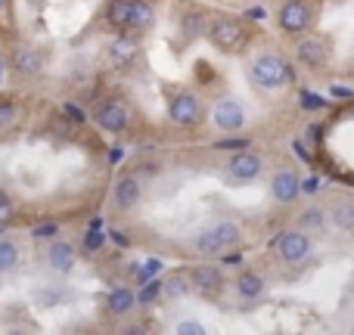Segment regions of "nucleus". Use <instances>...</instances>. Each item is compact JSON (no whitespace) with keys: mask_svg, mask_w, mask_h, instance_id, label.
Listing matches in <instances>:
<instances>
[{"mask_svg":"<svg viewBox=\"0 0 354 335\" xmlns=\"http://www.w3.org/2000/svg\"><path fill=\"white\" fill-rule=\"evenodd\" d=\"M19 267V245L10 239H0V274H10Z\"/></svg>","mask_w":354,"mask_h":335,"instance_id":"nucleus-26","label":"nucleus"},{"mask_svg":"<svg viewBox=\"0 0 354 335\" xmlns=\"http://www.w3.org/2000/svg\"><path fill=\"white\" fill-rule=\"evenodd\" d=\"M326 218L342 233H354V199L351 195H336L330 202V208H326Z\"/></svg>","mask_w":354,"mask_h":335,"instance_id":"nucleus-19","label":"nucleus"},{"mask_svg":"<svg viewBox=\"0 0 354 335\" xmlns=\"http://www.w3.org/2000/svg\"><path fill=\"white\" fill-rule=\"evenodd\" d=\"M348 78H351V81H354V59H351V62H348Z\"/></svg>","mask_w":354,"mask_h":335,"instance_id":"nucleus-36","label":"nucleus"},{"mask_svg":"<svg viewBox=\"0 0 354 335\" xmlns=\"http://www.w3.org/2000/svg\"><path fill=\"white\" fill-rule=\"evenodd\" d=\"M174 332L177 335H205V326L196 323V320H183V323L174 326Z\"/></svg>","mask_w":354,"mask_h":335,"instance_id":"nucleus-29","label":"nucleus"},{"mask_svg":"<svg viewBox=\"0 0 354 335\" xmlns=\"http://www.w3.org/2000/svg\"><path fill=\"white\" fill-rule=\"evenodd\" d=\"M208 44L224 56H245L255 44V28L245 22L243 16L233 12H214L208 19V31H205Z\"/></svg>","mask_w":354,"mask_h":335,"instance_id":"nucleus-2","label":"nucleus"},{"mask_svg":"<svg viewBox=\"0 0 354 335\" xmlns=\"http://www.w3.org/2000/svg\"><path fill=\"white\" fill-rule=\"evenodd\" d=\"M268 249L280 264H301L314 255V236L292 224V227H286V230L274 233Z\"/></svg>","mask_w":354,"mask_h":335,"instance_id":"nucleus-6","label":"nucleus"},{"mask_svg":"<svg viewBox=\"0 0 354 335\" xmlns=\"http://www.w3.org/2000/svg\"><path fill=\"white\" fill-rule=\"evenodd\" d=\"M336 3H345V0H336Z\"/></svg>","mask_w":354,"mask_h":335,"instance_id":"nucleus-37","label":"nucleus"},{"mask_svg":"<svg viewBox=\"0 0 354 335\" xmlns=\"http://www.w3.org/2000/svg\"><path fill=\"white\" fill-rule=\"evenodd\" d=\"M324 16V0H280L277 6V28L289 37L314 31Z\"/></svg>","mask_w":354,"mask_h":335,"instance_id":"nucleus-4","label":"nucleus"},{"mask_svg":"<svg viewBox=\"0 0 354 335\" xmlns=\"http://www.w3.org/2000/svg\"><path fill=\"white\" fill-rule=\"evenodd\" d=\"M239 245H243V227H239L236 220H227V218L202 227L193 239V251L199 258H208V261H212V258L230 255V251L239 249Z\"/></svg>","mask_w":354,"mask_h":335,"instance_id":"nucleus-3","label":"nucleus"},{"mask_svg":"<svg viewBox=\"0 0 354 335\" xmlns=\"http://www.w3.org/2000/svg\"><path fill=\"white\" fill-rule=\"evenodd\" d=\"M93 122L106 131V134H124L131 128V106L124 99H103L93 112Z\"/></svg>","mask_w":354,"mask_h":335,"instance_id":"nucleus-10","label":"nucleus"},{"mask_svg":"<svg viewBox=\"0 0 354 335\" xmlns=\"http://www.w3.org/2000/svg\"><path fill=\"white\" fill-rule=\"evenodd\" d=\"M103 242H106L103 233H100L97 227H91V230H87V236H84V251H87V255H93V251L103 249Z\"/></svg>","mask_w":354,"mask_h":335,"instance_id":"nucleus-28","label":"nucleus"},{"mask_svg":"<svg viewBox=\"0 0 354 335\" xmlns=\"http://www.w3.org/2000/svg\"><path fill=\"white\" fill-rule=\"evenodd\" d=\"M44 62H47V56H44L41 47H35V44H22V47H16L10 53V68L16 78H37V75L44 72Z\"/></svg>","mask_w":354,"mask_h":335,"instance_id":"nucleus-13","label":"nucleus"},{"mask_svg":"<svg viewBox=\"0 0 354 335\" xmlns=\"http://www.w3.org/2000/svg\"><path fill=\"white\" fill-rule=\"evenodd\" d=\"M75 261H78V249L66 239H53L47 245V264L56 270V274H72Z\"/></svg>","mask_w":354,"mask_h":335,"instance_id":"nucleus-18","label":"nucleus"},{"mask_svg":"<svg viewBox=\"0 0 354 335\" xmlns=\"http://www.w3.org/2000/svg\"><path fill=\"white\" fill-rule=\"evenodd\" d=\"M264 171H268V159L249 146H239L224 165V174L230 183H255L264 177Z\"/></svg>","mask_w":354,"mask_h":335,"instance_id":"nucleus-8","label":"nucleus"},{"mask_svg":"<svg viewBox=\"0 0 354 335\" xmlns=\"http://www.w3.org/2000/svg\"><path fill=\"white\" fill-rule=\"evenodd\" d=\"M31 233H35L37 239H44V236H56V224H41V227H35Z\"/></svg>","mask_w":354,"mask_h":335,"instance_id":"nucleus-31","label":"nucleus"},{"mask_svg":"<svg viewBox=\"0 0 354 335\" xmlns=\"http://www.w3.org/2000/svg\"><path fill=\"white\" fill-rule=\"evenodd\" d=\"M208 12L199 10V6H187L180 12V31H183V41H196V37H205L208 31Z\"/></svg>","mask_w":354,"mask_h":335,"instance_id":"nucleus-21","label":"nucleus"},{"mask_svg":"<svg viewBox=\"0 0 354 335\" xmlns=\"http://www.w3.org/2000/svg\"><path fill=\"white\" fill-rule=\"evenodd\" d=\"M189 286L202 298L218 301L224 295V274H221V267H212V264H196V267H189Z\"/></svg>","mask_w":354,"mask_h":335,"instance_id":"nucleus-12","label":"nucleus"},{"mask_svg":"<svg viewBox=\"0 0 354 335\" xmlns=\"http://www.w3.org/2000/svg\"><path fill=\"white\" fill-rule=\"evenodd\" d=\"M19 118H22L19 106L12 103V99H0V137L10 134V131L19 124Z\"/></svg>","mask_w":354,"mask_h":335,"instance_id":"nucleus-25","label":"nucleus"},{"mask_svg":"<svg viewBox=\"0 0 354 335\" xmlns=\"http://www.w3.org/2000/svg\"><path fill=\"white\" fill-rule=\"evenodd\" d=\"M143 202V180L137 174H118L115 186H112V205L118 211H134Z\"/></svg>","mask_w":354,"mask_h":335,"instance_id":"nucleus-15","label":"nucleus"},{"mask_svg":"<svg viewBox=\"0 0 354 335\" xmlns=\"http://www.w3.org/2000/svg\"><path fill=\"white\" fill-rule=\"evenodd\" d=\"M128 16H131V0H112L109 10H106V22L115 31L128 28Z\"/></svg>","mask_w":354,"mask_h":335,"instance_id":"nucleus-24","label":"nucleus"},{"mask_svg":"<svg viewBox=\"0 0 354 335\" xmlns=\"http://www.w3.org/2000/svg\"><path fill=\"white\" fill-rule=\"evenodd\" d=\"M165 103H168V118L177 128L193 131L205 122V106H202L199 93L189 90V87H168Z\"/></svg>","mask_w":354,"mask_h":335,"instance_id":"nucleus-7","label":"nucleus"},{"mask_svg":"<svg viewBox=\"0 0 354 335\" xmlns=\"http://www.w3.org/2000/svg\"><path fill=\"white\" fill-rule=\"evenodd\" d=\"M162 292H165L168 298H180V295L193 292V286H189V270H174V274L162 283Z\"/></svg>","mask_w":354,"mask_h":335,"instance_id":"nucleus-23","label":"nucleus"},{"mask_svg":"<svg viewBox=\"0 0 354 335\" xmlns=\"http://www.w3.org/2000/svg\"><path fill=\"white\" fill-rule=\"evenodd\" d=\"M10 10V0H0V12H6Z\"/></svg>","mask_w":354,"mask_h":335,"instance_id":"nucleus-35","label":"nucleus"},{"mask_svg":"<svg viewBox=\"0 0 354 335\" xmlns=\"http://www.w3.org/2000/svg\"><path fill=\"white\" fill-rule=\"evenodd\" d=\"M326 220H330V218H326V208L324 205H308L305 211H299L295 227H301L305 233H311V236H314L317 230H324V227H326Z\"/></svg>","mask_w":354,"mask_h":335,"instance_id":"nucleus-22","label":"nucleus"},{"mask_svg":"<svg viewBox=\"0 0 354 335\" xmlns=\"http://www.w3.org/2000/svg\"><path fill=\"white\" fill-rule=\"evenodd\" d=\"M330 56H333V37L326 31H305V35L295 37V47H292V62L299 68H308V72H324L330 66Z\"/></svg>","mask_w":354,"mask_h":335,"instance_id":"nucleus-5","label":"nucleus"},{"mask_svg":"<svg viewBox=\"0 0 354 335\" xmlns=\"http://www.w3.org/2000/svg\"><path fill=\"white\" fill-rule=\"evenodd\" d=\"M333 97L345 99V97H351V90H348V87H333Z\"/></svg>","mask_w":354,"mask_h":335,"instance_id":"nucleus-32","label":"nucleus"},{"mask_svg":"<svg viewBox=\"0 0 354 335\" xmlns=\"http://www.w3.org/2000/svg\"><path fill=\"white\" fill-rule=\"evenodd\" d=\"M106 59H109V66L118 68V72H128V68H134L137 59H140V44H137V37L118 31V37L109 44V50H106Z\"/></svg>","mask_w":354,"mask_h":335,"instance_id":"nucleus-14","label":"nucleus"},{"mask_svg":"<svg viewBox=\"0 0 354 335\" xmlns=\"http://www.w3.org/2000/svg\"><path fill=\"white\" fill-rule=\"evenodd\" d=\"M137 307V292L131 286H115L106 295V314L109 317H128Z\"/></svg>","mask_w":354,"mask_h":335,"instance_id":"nucleus-20","label":"nucleus"},{"mask_svg":"<svg viewBox=\"0 0 354 335\" xmlns=\"http://www.w3.org/2000/svg\"><path fill=\"white\" fill-rule=\"evenodd\" d=\"M66 115H72V118H75V122H84V115H81V112H78V109H75V106H66Z\"/></svg>","mask_w":354,"mask_h":335,"instance_id":"nucleus-33","label":"nucleus"},{"mask_svg":"<svg viewBox=\"0 0 354 335\" xmlns=\"http://www.w3.org/2000/svg\"><path fill=\"white\" fill-rule=\"evenodd\" d=\"M245 72H249L252 87L264 93H277V90H289L295 87V78H299V68H295L292 56H286L277 47H261L249 56L245 62Z\"/></svg>","mask_w":354,"mask_h":335,"instance_id":"nucleus-1","label":"nucleus"},{"mask_svg":"<svg viewBox=\"0 0 354 335\" xmlns=\"http://www.w3.org/2000/svg\"><path fill=\"white\" fill-rule=\"evenodd\" d=\"M10 218H12V199L6 189H0V224H6Z\"/></svg>","mask_w":354,"mask_h":335,"instance_id":"nucleus-30","label":"nucleus"},{"mask_svg":"<svg viewBox=\"0 0 354 335\" xmlns=\"http://www.w3.org/2000/svg\"><path fill=\"white\" fill-rule=\"evenodd\" d=\"M268 189H270V199H274V202H280V205H292V202L301 195L299 171H295L292 165H280L274 174H270Z\"/></svg>","mask_w":354,"mask_h":335,"instance_id":"nucleus-11","label":"nucleus"},{"mask_svg":"<svg viewBox=\"0 0 354 335\" xmlns=\"http://www.w3.org/2000/svg\"><path fill=\"white\" fill-rule=\"evenodd\" d=\"M301 103H305V106H311V109H320V106H324V103H320V99H314V97H301Z\"/></svg>","mask_w":354,"mask_h":335,"instance_id":"nucleus-34","label":"nucleus"},{"mask_svg":"<svg viewBox=\"0 0 354 335\" xmlns=\"http://www.w3.org/2000/svg\"><path fill=\"white\" fill-rule=\"evenodd\" d=\"M268 292V283H264V276L258 274V270H239L236 276H233V295L243 301H258L261 295Z\"/></svg>","mask_w":354,"mask_h":335,"instance_id":"nucleus-16","label":"nucleus"},{"mask_svg":"<svg viewBox=\"0 0 354 335\" xmlns=\"http://www.w3.org/2000/svg\"><path fill=\"white\" fill-rule=\"evenodd\" d=\"M212 124L224 134H239V131L249 124V115H245V106L233 97H221L214 99L212 106Z\"/></svg>","mask_w":354,"mask_h":335,"instance_id":"nucleus-9","label":"nucleus"},{"mask_svg":"<svg viewBox=\"0 0 354 335\" xmlns=\"http://www.w3.org/2000/svg\"><path fill=\"white\" fill-rule=\"evenodd\" d=\"M159 295H162V280H147L143 289L137 292V305H153Z\"/></svg>","mask_w":354,"mask_h":335,"instance_id":"nucleus-27","label":"nucleus"},{"mask_svg":"<svg viewBox=\"0 0 354 335\" xmlns=\"http://www.w3.org/2000/svg\"><path fill=\"white\" fill-rule=\"evenodd\" d=\"M156 25V6L153 0H131V16H128V28H124V35H147L149 28Z\"/></svg>","mask_w":354,"mask_h":335,"instance_id":"nucleus-17","label":"nucleus"}]
</instances>
